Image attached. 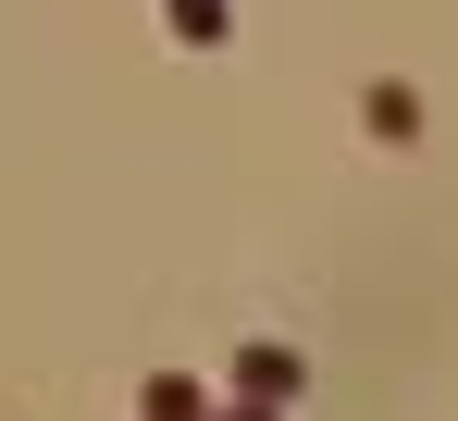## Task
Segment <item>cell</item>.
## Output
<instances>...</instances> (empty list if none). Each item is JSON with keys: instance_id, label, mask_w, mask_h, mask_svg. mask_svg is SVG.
<instances>
[{"instance_id": "obj_1", "label": "cell", "mask_w": 458, "mask_h": 421, "mask_svg": "<svg viewBox=\"0 0 458 421\" xmlns=\"http://www.w3.org/2000/svg\"><path fill=\"white\" fill-rule=\"evenodd\" d=\"M224 384H235V397H260V409H298V397H310V359L285 348V335H248Z\"/></svg>"}, {"instance_id": "obj_2", "label": "cell", "mask_w": 458, "mask_h": 421, "mask_svg": "<svg viewBox=\"0 0 458 421\" xmlns=\"http://www.w3.org/2000/svg\"><path fill=\"white\" fill-rule=\"evenodd\" d=\"M360 137H372V149H421V87L372 74V87H360Z\"/></svg>"}, {"instance_id": "obj_3", "label": "cell", "mask_w": 458, "mask_h": 421, "mask_svg": "<svg viewBox=\"0 0 458 421\" xmlns=\"http://www.w3.org/2000/svg\"><path fill=\"white\" fill-rule=\"evenodd\" d=\"M137 421H224V397H211L199 372H149V384H137Z\"/></svg>"}, {"instance_id": "obj_4", "label": "cell", "mask_w": 458, "mask_h": 421, "mask_svg": "<svg viewBox=\"0 0 458 421\" xmlns=\"http://www.w3.org/2000/svg\"><path fill=\"white\" fill-rule=\"evenodd\" d=\"M161 25H174V50H235V0H161Z\"/></svg>"}, {"instance_id": "obj_5", "label": "cell", "mask_w": 458, "mask_h": 421, "mask_svg": "<svg viewBox=\"0 0 458 421\" xmlns=\"http://www.w3.org/2000/svg\"><path fill=\"white\" fill-rule=\"evenodd\" d=\"M224 421H285V409H260V397H224Z\"/></svg>"}]
</instances>
